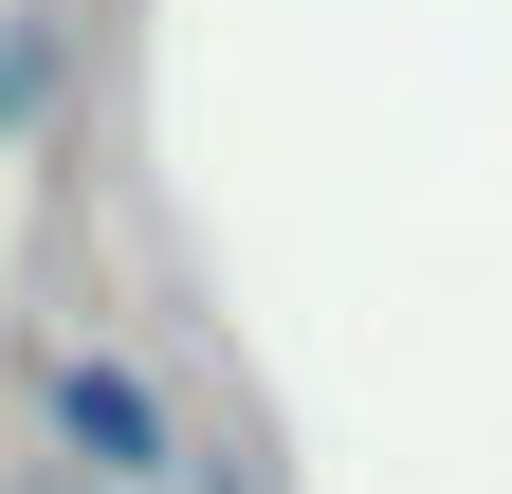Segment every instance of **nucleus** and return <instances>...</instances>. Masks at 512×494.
<instances>
[{
	"label": "nucleus",
	"instance_id": "3",
	"mask_svg": "<svg viewBox=\"0 0 512 494\" xmlns=\"http://www.w3.org/2000/svg\"><path fill=\"white\" fill-rule=\"evenodd\" d=\"M183 494H275V458H256V440H238V421H220V440H202V458H183Z\"/></svg>",
	"mask_w": 512,
	"mask_h": 494
},
{
	"label": "nucleus",
	"instance_id": "1",
	"mask_svg": "<svg viewBox=\"0 0 512 494\" xmlns=\"http://www.w3.org/2000/svg\"><path fill=\"white\" fill-rule=\"evenodd\" d=\"M37 421H55V458H74L92 494H183V458H202L183 403H165L128 348H55V366H37Z\"/></svg>",
	"mask_w": 512,
	"mask_h": 494
},
{
	"label": "nucleus",
	"instance_id": "2",
	"mask_svg": "<svg viewBox=\"0 0 512 494\" xmlns=\"http://www.w3.org/2000/svg\"><path fill=\"white\" fill-rule=\"evenodd\" d=\"M55 74H74V55H55V19L19 0V19H0V129H37V110H55Z\"/></svg>",
	"mask_w": 512,
	"mask_h": 494
}]
</instances>
